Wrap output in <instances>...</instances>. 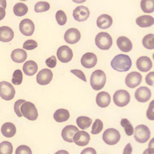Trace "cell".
I'll return each instance as SVG.
<instances>
[{
	"mask_svg": "<svg viewBox=\"0 0 154 154\" xmlns=\"http://www.w3.org/2000/svg\"><path fill=\"white\" fill-rule=\"evenodd\" d=\"M120 138L121 135L118 131L113 128L106 130L102 135V139L105 143L111 146L118 143Z\"/></svg>",
	"mask_w": 154,
	"mask_h": 154,
	"instance_id": "obj_6",
	"label": "cell"
},
{
	"mask_svg": "<svg viewBox=\"0 0 154 154\" xmlns=\"http://www.w3.org/2000/svg\"><path fill=\"white\" fill-rule=\"evenodd\" d=\"M106 75L101 70H96L92 73L91 77V85L95 91L101 90L105 86L106 82Z\"/></svg>",
	"mask_w": 154,
	"mask_h": 154,
	"instance_id": "obj_2",
	"label": "cell"
},
{
	"mask_svg": "<svg viewBox=\"0 0 154 154\" xmlns=\"http://www.w3.org/2000/svg\"><path fill=\"white\" fill-rule=\"evenodd\" d=\"M15 94V88L11 83L5 81L1 82L0 96L2 99L6 101H10L14 99Z\"/></svg>",
	"mask_w": 154,
	"mask_h": 154,
	"instance_id": "obj_7",
	"label": "cell"
},
{
	"mask_svg": "<svg viewBox=\"0 0 154 154\" xmlns=\"http://www.w3.org/2000/svg\"><path fill=\"white\" fill-rule=\"evenodd\" d=\"M23 80V75L22 71L17 69L14 72L13 75L12 82L13 84L16 85H19L22 84Z\"/></svg>",
	"mask_w": 154,
	"mask_h": 154,
	"instance_id": "obj_36",
	"label": "cell"
},
{
	"mask_svg": "<svg viewBox=\"0 0 154 154\" xmlns=\"http://www.w3.org/2000/svg\"><path fill=\"white\" fill-rule=\"evenodd\" d=\"M141 8L143 12L147 14L153 13L154 11L153 0H142L141 2Z\"/></svg>",
	"mask_w": 154,
	"mask_h": 154,
	"instance_id": "obj_31",
	"label": "cell"
},
{
	"mask_svg": "<svg viewBox=\"0 0 154 154\" xmlns=\"http://www.w3.org/2000/svg\"><path fill=\"white\" fill-rule=\"evenodd\" d=\"M137 24L141 28L150 27L154 23V18L149 15H143L137 18Z\"/></svg>",
	"mask_w": 154,
	"mask_h": 154,
	"instance_id": "obj_27",
	"label": "cell"
},
{
	"mask_svg": "<svg viewBox=\"0 0 154 154\" xmlns=\"http://www.w3.org/2000/svg\"><path fill=\"white\" fill-rule=\"evenodd\" d=\"M70 72L80 79L82 80L84 82H87L85 75L82 71L79 69H72L70 70Z\"/></svg>",
	"mask_w": 154,
	"mask_h": 154,
	"instance_id": "obj_43",
	"label": "cell"
},
{
	"mask_svg": "<svg viewBox=\"0 0 154 154\" xmlns=\"http://www.w3.org/2000/svg\"><path fill=\"white\" fill-rule=\"evenodd\" d=\"M96 24L99 28L107 29L111 27L113 24V19L107 14H102L98 17L96 21Z\"/></svg>",
	"mask_w": 154,
	"mask_h": 154,
	"instance_id": "obj_22",
	"label": "cell"
},
{
	"mask_svg": "<svg viewBox=\"0 0 154 154\" xmlns=\"http://www.w3.org/2000/svg\"><path fill=\"white\" fill-rule=\"evenodd\" d=\"M95 43L99 49L107 50L113 44V39L110 34L106 32H100L95 38Z\"/></svg>",
	"mask_w": 154,
	"mask_h": 154,
	"instance_id": "obj_3",
	"label": "cell"
},
{
	"mask_svg": "<svg viewBox=\"0 0 154 154\" xmlns=\"http://www.w3.org/2000/svg\"><path fill=\"white\" fill-rule=\"evenodd\" d=\"M110 101L111 97L110 94L107 92L102 91L99 93L96 96V104L101 108L107 107L110 105Z\"/></svg>",
	"mask_w": 154,
	"mask_h": 154,
	"instance_id": "obj_20",
	"label": "cell"
},
{
	"mask_svg": "<svg viewBox=\"0 0 154 154\" xmlns=\"http://www.w3.org/2000/svg\"><path fill=\"white\" fill-rule=\"evenodd\" d=\"M22 115L30 121L36 120L38 118V113L35 105L29 102H25L21 107Z\"/></svg>",
	"mask_w": 154,
	"mask_h": 154,
	"instance_id": "obj_4",
	"label": "cell"
},
{
	"mask_svg": "<svg viewBox=\"0 0 154 154\" xmlns=\"http://www.w3.org/2000/svg\"><path fill=\"white\" fill-rule=\"evenodd\" d=\"M81 63L84 67L87 69L94 68L97 63V57L93 53L88 52L84 54L81 58Z\"/></svg>",
	"mask_w": 154,
	"mask_h": 154,
	"instance_id": "obj_15",
	"label": "cell"
},
{
	"mask_svg": "<svg viewBox=\"0 0 154 154\" xmlns=\"http://www.w3.org/2000/svg\"><path fill=\"white\" fill-rule=\"evenodd\" d=\"M53 76V74L50 69H44L37 74L36 78V82L41 85H46L52 81Z\"/></svg>",
	"mask_w": 154,
	"mask_h": 154,
	"instance_id": "obj_10",
	"label": "cell"
},
{
	"mask_svg": "<svg viewBox=\"0 0 154 154\" xmlns=\"http://www.w3.org/2000/svg\"><path fill=\"white\" fill-rule=\"evenodd\" d=\"M152 62L150 58L142 56L139 58L136 62V66L140 71L146 72L152 67Z\"/></svg>",
	"mask_w": 154,
	"mask_h": 154,
	"instance_id": "obj_19",
	"label": "cell"
},
{
	"mask_svg": "<svg viewBox=\"0 0 154 154\" xmlns=\"http://www.w3.org/2000/svg\"><path fill=\"white\" fill-rule=\"evenodd\" d=\"M143 44L144 47L148 49H153L154 48V35L149 34L146 35L143 39Z\"/></svg>",
	"mask_w": 154,
	"mask_h": 154,
	"instance_id": "obj_32",
	"label": "cell"
},
{
	"mask_svg": "<svg viewBox=\"0 0 154 154\" xmlns=\"http://www.w3.org/2000/svg\"><path fill=\"white\" fill-rule=\"evenodd\" d=\"M117 45L119 49L124 52H128L132 49L133 45L131 41L124 36L119 37L116 41Z\"/></svg>",
	"mask_w": 154,
	"mask_h": 154,
	"instance_id": "obj_21",
	"label": "cell"
},
{
	"mask_svg": "<svg viewBox=\"0 0 154 154\" xmlns=\"http://www.w3.org/2000/svg\"><path fill=\"white\" fill-rule=\"evenodd\" d=\"M113 102L116 106L123 107L128 105L130 101L129 93L125 90L116 91L113 96Z\"/></svg>",
	"mask_w": 154,
	"mask_h": 154,
	"instance_id": "obj_8",
	"label": "cell"
},
{
	"mask_svg": "<svg viewBox=\"0 0 154 154\" xmlns=\"http://www.w3.org/2000/svg\"><path fill=\"white\" fill-rule=\"evenodd\" d=\"M50 8V4L47 2H39L35 5L34 11L36 13H42L48 11Z\"/></svg>",
	"mask_w": 154,
	"mask_h": 154,
	"instance_id": "obj_35",
	"label": "cell"
},
{
	"mask_svg": "<svg viewBox=\"0 0 154 154\" xmlns=\"http://www.w3.org/2000/svg\"><path fill=\"white\" fill-rule=\"evenodd\" d=\"M57 55L61 62L67 63L72 60L73 54L72 51L69 46L63 45L57 49Z\"/></svg>",
	"mask_w": 154,
	"mask_h": 154,
	"instance_id": "obj_9",
	"label": "cell"
},
{
	"mask_svg": "<svg viewBox=\"0 0 154 154\" xmlns=\"http://www.w3.org/2000/svg\"><path fill=\"white\" fill-rule=\"evenodd\" d=\"M13 11L15 15L17 17H23L27 14L28 7L23 3H18L14 6Z\"/></svg>",
	"mask_w": 154,
	"mask_h": 154,
	"instance_id": "obj_29",
	"label": "cell"
},
{
	"mask_svg": "<svg viewBox=\"0 0 154 154\" xmlns=\"http://www.w3.org/2000/svg\"><path fill=\"white\" fill-rule=\"evenodd\" d=\"M32 152L29 147L25 145H21L17 147L16 154H32Z\"/></svg>",
	"mask_w": 154,
	"mask_h": 154,
	"instance_id": "obj_41",
	"label": "cell"
},
{
	"mask_svg": "<svg viewBox=\"0 0 154 154\" xmlns=\"http://www.w3.org/2000/svg\"><path fill=\"white\" fill-rule=\"evenodd\" d=\"M56 19L58 24L60 26L65 25L67 22V17L63 11H57L55 15Z\"/></svg>",
	"mask_w": 154,
	"mask_h": 154,
	"instance_id": "obj_38",
	"label": "cell"
},
{
	"mask_svg": "<svg viewBox=\"0 0 154 154\" xmlns=\"http://www.w3.org/2000/svg\"><path fill=\"white\" fill-rule=\"evenodd\" d=\"M2 134L6 137H13L17 132L16 126L11 122H6L2 127Z\"/></svg>",
	"mask_w": 154,
	"mask_h": 154,
	"instance_id": "obj_26",
	"label": "cell"
},
{
	"mask_svg": "<svg viewBox=\"0 0 154 154\" xmlns=\"http://www.w3.org/2000/svg\"><path fill=\"white\" fill-rule=\"evenodd\" d=\"M19 30L25 36H31L35 30V25L33 21L28 19H23L19 24Z\"/></svg>",
	"mask_w": 154,
	"mask_h": 154,
	"instance_id": "obj_11",
	"label": "cell"
},
{
	"mask_svg": "<svg viewBox=\"0 0 154 154\" xmlns=\"http://www.w3.org/2000/svg\"><path fill=\"white\" fill-rule=\"evenodd\" d=\"M103 128V123L100 119H96L92 126L91 134H99L102 131Z\"/></svg>",
	"mask_w": 154,
	"mask_h": 154,
	"instance_id": "obj_37",
	"label": "cell"
},
{
	"mask_svg": "<svg viewBox=\"0 0 154 154\" xmlns=\"http://www.w3.org/2000/svg\"><path fill=\"white\" fill-rule=\"evenodd\" d=\"M142 81V76L137 72L130 73L125 78V84L130 88H134L139 85Z\"/></svg>",
	"mask_w": 154,
	"mask_h": 154,
	"instance_id": "obj_12",
	"label": "cell"
},
{
	"mask_svg": "<svg viewBox=\"0 0 154 154\" xmlns=\"http://www.w3.org/2000/svg\"><path fill=\"white\" fill-rule=\"evenodd\" d=\"M89 9L84 6L77 7L73 12V17L76 21L79 22L86 21L90 16Z\"/></svg>",
	"mask_w": 154,
	"mask_h": 154,
	"instance_id": "obj_13",
	"label": "cell"
},
{
	"mask_svg": "<svg viewBox=\"0 0 154 154\" xmlns=\"http://www.w3.org/2000/svg\"><path fill=\"white\" fill-rule=\"evenodd\" d=\"M154 72H150L146 75V82L149 85L153 86L154 85Z\"/></svg>",
	"mask_w": 154,
	"mask_h": 154,
	"instance_id": "obj_45",
	"label": "cell"
},
{
	"mask_svg": "<svg viewBox=\"0 0 154 154\" xmlns=\"http://www.w3.org/2000/svg\"><path fill=\"white\" fill-rule=\"evenodd\" d=\"M45 63L46 65L50 68L55 67L57 65L56 58L54 56H52L45 60Z\"/></svg>",
	"mask_w": 154,
	"mask_h": 154,
	"instance_id": "obj_44",
	"label": "cell"
},
{
	"mask_svg": "<svg viewBox=\"0 0 154 154\" xmlns=\"http://www.w3.org/2000/svg\"><path fill=\"white\" fill-rule=\"evenodd\" d=\"M92 121L91 118L85 116H79L76 119L77 125L82 130H86L90 127L92 124Z\"/></svg>",
	"mask_w": 154,
	"mask_h": 154,
	"instance_id": "obj_30",
	"label": "cell"
},
{
	"mask_svg": "<svg viewBox=\"0 0 154 154\" xmlns=\"http://www.w3.org/2000/svg\"><path fill=\"white\" fill-rule=\"evenodd\" d=\"M38 67L37 64L33 60H28L24 63L23 70L25 75L31 76L37 72Z\"/></svg>",
	"mask_w": 154,
	"mask_h": 154,
	"instance_id": "obj_25",
	"label": "cell"
},
{
	"mask_svg": "<svg viewBox=\"0 0 154 154\" xmlns=\"http://www.w3.org/2000/svg\"><path fill=\"white\" fill-rule=\"evenodd\" d=\"M110 65L112 68L116 71L119 72H127L132 66V61L128 55L119 54L113 58Z\"/></svg>",
	"mask_w": 154,
	"mask_h": 154,
	"instance_id": "obj_1",
	"label": "cell"
},
{
	"mask_svg": "<svg viewBox=\"0 0 154 154\" xmlns=\"http://www.w3.org/2000/svg\"><path fill=\"white\" fill-rule=\"evenodd\" d=\"M154 100L150 103L149 105L148 109L147 110L146 116L148 119L151 120H154Z\"/></svg>",
	"mask_w": 154,
	"mask_h": 154,
	"instance_id": "obj_42",
	"label": "cell"
},
{
	"mask_svg": "<svg viewBox=\"0 0 154 154\" xmlns=\"http://www.w3.org/2000/svg\"><path fill=\"white\" fill-rule=\"evenodd\" d=\"M152 96L151 91L146 87L138 88L135 93V99L139 102H146L148 101Z\"/></svg>",
	"mask_w": 154,
	"mask_h": 154,
	"instance_id": "obj_16",
	"label": "cell"
},
{
	"mask_svg": "<svg viewBox=\"0 0 154 154\" xmlns=\"http://www.w3.org/2000/svg\"><path fill=\"white\" fill-rule=\"evenodd\" d=\"M91 140L90 135L86 131H78L74 136L73 141L76 144L80 146H84L88 144Z\"/></svg>",
	"mask_w": 154,
	"mask_h": 154,
	"instance_id": "obj_17",
	"label": "cell"
},
{
	"mask_svg": "<svg viewBox=\"0 0 154 154\" xmlns=\"http://www.w3.org/2000/svg\"><path fill=\"white\" fill-rule=\"evenodd\" d=\"M14 33L13 30L8 26L0 28V41L7 42L11 41L14 38Z\"/></svg>",
	"mask_w": 154,
	"mask_h": 154,
	"instance_id": "obj_23",
	"label": "cell"
},
{
	"mask_svg": "<svg viewBox=\"0 0 154 154\" xmlns=\"http://www.w3.org/2000/svg\"><path fill=\"white\" fill-rule=\"evenodd\" d=\"M26 102L25 100L19 99L17 100V102H15L14 104V109L15 113L17 116L19 117H21L22 116V114L21 111V107L22 104Z\"/></svg>",
	"mask_w": 154,
	"mask_h": 154,
	"instance_id": "obj_40",
	"label": "cell"
},
{
	"mask_svg": "<svg viewBox=\"0 0 154 154\" xmlns=\"http://www.w3.org/2000/svg\"><path fill=\"white\" fill-rule=\"evenodd\" d=\"M13 152V146L11 143L5 141L0 144V153L1 154H11Z\"/></svg>",
	"mask_w": 154,
	"mask_h": 154,
	"instance_id": "obj_33",
	"label": "cell"
},
{
	"mask_svg": "<svg viewBox=\"0 0 154 154\" xmlns=\"http://www.w3.org/2000/svg\"><path fill=\"white\" fill-rule=\"evenodd\" d=\"M12 60L17 63L24 62L27 58V54L24 50L17 48L12 51L11 54Z\"/></svg>",
	"mask_w": 154,
	"mask_h": 154,
	"instance_id": "obj_24",
	"label": "cell"
},
{
	"mask_svg": "<svg viewBox=\"0 0 154 154\" xmlns=\"http://www.w3.org/2000/svg\"><path fill=\"white\" fill-rule=\"evenodd\" d=\"M132 152V147L131 143H128L125 146V148L123 151V154H131Z\"/></svg>",
	"mask_w": 154,
	"mask_h": 154,
	"instance_id": "obj_47",
	"label": "cell"
},
{
	"mask_svg": "<svg viewBox=\"0 0 154 154\" xmlns=\"http://www.w3.org/2000/svg\"><path fill=\"white\" fill-rule=\"evenodd\" d=\"M151 132L147 126L144 125H138L135 128L134 137L140 143H145L150 137Z\"/></svg>",
	"mask_w": 154,
	"mask_h": 154,
	"instance_id": "obj_5",
	"label": "cell"
},
{
	"mask_svg": "<svg viewBox=\"0 0 154 154\" xmlns=\"http://www.w3.org/2000/svg\"><path fill=\"white\" fill-rule=\"evenodd\" d=\"M81 37V33L76 28H71L66 31L64 38L67 43L74 44L79 41Z\"/></svg>",
	"mask_w": 154,
	"mask_h": 154,
	"instance_id": "obj_14",
	"label": "cell"
},
{
	"mask_svg": "<svg viewBox=\"0 0 154 154\" xmlns=\"http://www.w3.org/2000/svg\"><path fill=\"white\" fill-rule=\"evenodd\" d=\"M121 126L124 128L125 131L127 135L130 136L134 133V128L129 120L127 119H123L120 122Z\"/></svg>",
	"mask_w": 154,
	"mask_h": 154,
	"instance_id": "obj_34",
	"label": "cell"
},
{
	"mask_svg": "<svg viewBox=\"0 0 154 154\" xmlns=\"http://www.w3.org/2000/svg\"><path fill=\"white\" fill-rule=\"evenodd\" d=\"M54 118L58 122H63L67 121L70 117L69 111L66 109H59L54 114Z\"/></svg>",
	"mask_w": 154,
	"mask_h": 154,
	"instance_id": "obj_28",
	"label": "cell"
},
{
	"mask_svg": "<svg viewBox=\"0 0 154 154\" xmlns=\"http://www.w3.org/2000/svg\"><path fill=\"white\" fill-rule=\"evenodd\" d=\"M96 154V152L94 148H87L83 150L81 152V154Z\"/></svg>",
	"mask_w": 154,
	"mask_h": 154,
	"instance_id": "obj_46",
	"label": "cell"
},
{
	"mask_svg": "<svg viewBox=\"0 0 154 154\" xmlns=\"http://www.w3.org/2000/svg\"><path fill=\"white\" fill-rule=\"evenodd\" d=\"M79 129L74 125H68L66 126L61 132V136L63 140L68 143H73L74 136Z\"/></svg>",
	"mask_w": 154,
	"mask_h": 154,
	"instance_id": "obj_18",
	"label": "cell"
},
{
	"mask_svg": "<svg viewBox=\"0 0 154 154\" xmlns=\"http://www.w3.org/2000/svg\"><path fill=\"white\" fill-rule=\"evenodd\" d=\"M38 46L37 42L33 39H29L24 42L23 48L27 50H32Z\"/></svg>",
	"mask_w": 154,
	"mask_h": 154,
	"instance_id": "obj_39",
	"label": "cell"
}]
</instances>
